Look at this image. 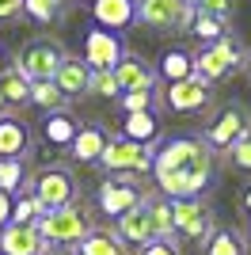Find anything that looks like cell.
<instances>
[{"mask_svg": "<svg viewBox=\"0 0 251 255\" xmlns=\"http://www.w3.org/2000/svg\"><path fill=\"white\" fill-rule=\"evenodd\" d=\"M141 255H183V248L175 244V240H152V244L137 248Z\"/></svg>", "mask_w": 251, "mask_h": 255, "instance_id": "36", "label": "cell"}, {"mask_svg": "<svg viewBox=\"0 0 251 255\" xmlns=\"http://www.w3.org/2000/svg\"><path fill=\"white\" fill-rule=\"evenodd\" d=\"M42 255H76V252H73V248H50V244H46Z\"/></svg>", "mask_w": 251, "mask_h": 255, "instance_id": "39", "label": "cell"}, {"mask_svg": "<svg viewBox=\"0 0 251 255\" xmlns=\"http://www.w3.org/2000/svg\"><path fill=\"white\" fill-rule=\"evenodd\" d=\"M27 92H31V80L15 65H4L0 69V115H15L27 103Z\"/></svg>", "mask_w": 251, "mask_h": 255, "instance_id": "21", "label": "cell"}, {"mask_svg": "<svg viewBox=\"0 0 251 255\" xmlns=\"http://www.w3.org/2000/svg\"><path fill=\"white\" fill-rule=\"evenodd\" d=\"M198 255H248V236L236 225H217Z\"/></svg>", "mask_w": 251, "mask_h": 255, "instance_id": "23", "label": "cell"}, {"mask_svg": "<svg viewBox=\"0 0 251 255\" xmlns=\"http://www.w3.org/2000/svg\"><path fill=\"white\" fill-rule=\"evenodd\" d=\"M213 171H217V156L206 149V141L198 133H179V137H167L156 145L152 152V179L164 198H202L213 183Z\"/></svg>", "mask_w": 251, "mask_h": 255, "instance_id": "1", "label": "cell"}, {"mask_svg": "<svg viewBox=\"0 0 251 255\" xmlns=\"http://www.w3.org/2000/svg\"><path fill=\"white\" fill-rule=\"evenodd\" d=\"M187 31L194 34L202 46H206V42H217V38H225V34H229V23L217 19V15H206V11H194V19H190Z\"/></svg>", "mask_w": 251, "mask_h": 255, "instance_id": "28", "label": "cell"}, {"mask_svg": "<svg viewBox=\"0 0 251 255\" xmlns=\"http://www.w3.org/2000/svg\"><path fill=\"white\" fill-rule=\"evenodd\" d=\"M0 69H4V53H0Z\"/></svg>", "mask_w": 251, "mask_h": 255, "instance_id": "42", "label": "cell"}, {"mask_svg": "<svg viewBox=\"0 0 251 255\" xmlns=\"http://www.w3.org/2000/svg\"><path fill=\"white\" fill-rule=\"evenodd\" d=\"M27 103H34V107H42L46 115L50 111H65L69 107V99L57 92V84L53 80H31V92H27Z\"/></svg>", "mask_w": 251, "mask_h": 255, "instance_id": "27", "label": "cell"}, {"mask_svg": "<svg viewBox=\"0 0 251 255\" xmlns=\"http://www.w3.org/2000/svg\"><path fill=\"white\" fill-rule=\"evenodd\" d=\"M88 80H92V69L84 65V57L65 53V61L57 65V73H53L57 92H61L65 99H80V96H88Z\"/></svg>", "mask_w": 251, "mask_h": 255, "instance_id": "17", "label": "cell"}, {"mask_svg": "<svg viewBox=\"0 0 251 255\" xmlns=\"http://www.w3.org/2000/svg\"><path fill=\"white\" fill-rule=\"evenodd\" d=\"M156 76H164L167 84L194 76V53L183 50V46H171V50H164V53H160V65H156Z\"/></svg>", "mask_w": 251, "mask_h": 255, "instance_id": "25", "label": "cell"}, {"mask_svg": "<svg viewBox=\"0 0 251 255\" xmlns=\"http://www.w3.org/2000/svg\"><path fill=\"white\" fill-rule=\"evenodd\" d=\"M42 217V206H38V198H34L31 191H19L15 198H11V217H8V225H34Z\"/></svg>", "mask_w": 251, "mask_h": 255, "instance_id": "29", "label": "cell"}, {"mask_svg": "<svg viewBox=\"0 0 251 255\" xmlns=\"http://www.w3.org/2000/svg\"><path fill=\"white\" fill-rule=\"evenodd\" d=\"M34 229L42 233V240L50 248H76L95 225H92V213H88L84 202H69L61 210H46L34 221Z\"/></svg>", "mask_w": 251, "mask_h": 255, "instance_id": "2", "label": "cell"}, {"mask_svg": "<svg viewBox=\"0 0 251 255\" xmlns=\"http://www.w3.org/2000/svg\"><path fill=\"white\" fill-rule=\"evenodd\" d=\"M152 152L156 149H145V145H133L126 137H107L103 152H99V168L115 179H145L152 171Z\"/></svg>", "mask_w": 251, "mask_h": 255, "instance_id": "5", "label": "cell"}, {"mask_svg": "<svg viewBox=\"0 0 251 255\" xmlns=\"http://www.w3.org/2000/svg\"><path fill=\"white\" fill-rule=\"evenodd\" d=\"M88 4H92V0H88Z\"/></svg>", "mask_w": 251, "mask_h": 255, "instance_id": "43", "label": "cell"}, {"mask_svg": "<svg viewBox=\"0 0 251 255\" xmlns=\"http://www.w3.org/2000/svg\"><path fill=\"white\" fill-rule=\"evenodd\" d=\"M27 191L38 198L42 213L46 210H61V206L76 202L80 198V187H76V175L65 164H46L34 175H27Z\"/></svg>", "mask_w": 251, "mask_h": 255, "instance_id": "6", "label": "cell"}, {"mask_svg": "<svg viewBox=\"0 0 251 255\" xmlns=\"http://www.w3.org/2000/svg\"><path fill=\"white\" fill-rule=\"evenodd\" d=\"M122 115H137V111H156V92H122L118 96Z\"/></svg>", "mask_w": 251, "mask_h": 255, "instance_id": "33", "label": "cell"}, {"mask_svg": "<svg viewBox=\"0 0 251 255\" xmlns=\"http://www.w3.org/2000/svg\"><path fill=\"white\" fill-rule=\"evenodd\" d=\"M248 129H251V111L244 103H225V107H217V111L209 115V122L202 126L198 137L206 141V149L217 156V152H229Z\"/></svg>", "mask_w": 251, "mask_h": 255, "instance_id": "7", "label": "cell"}, {"mask_svg": "<svg viewBox=\"0 0 251 255\" xmlns=\"http://www.w3.org/2000/svg\"><path fill=\"white\" fill-rule=\"evenodd\" d=\"M23 15V0H0V23H11Z\"/></svg>", "mask_w": 251, "mask_h": 255, "instance_id": "37", "label": "cell"}, {"mask_svg": "<svg viewBox=\"0 0 251 255\" xmlns=\"http://www.w3.org/2000/svg\"><path fill=\"white\" fill-rule=\"evenodd\" d=\"M141 198H145V187L137 179H115V175H107L99 183V191H95V210L103 213V217H111V221H118L122 213L137 210Z\"/></svg>", "mask_w": 251, "mask_h": 255, "instance_id": "9", "label": "cell"}, {"mask_svg": "<svg viewBox=\"0 0 251 255\" xmlns=\"http://www.w3.org/2000/svg\"><path fill=\"white\" fill-rule=\"evenodd\" d=\"M65 46L50 34H38V38H27L15 53V69H19L27 80H53L57 65L65 61Z\"/></svg>", "mask_w": 251, "mask_h": 255, "instance_id": "8", "label": "cell"}, {"mask_svg": "<svg viewBox=\"0 0 251 255\" xmlns=\"http://www.w3.org/2000/svg\"><path fill=\"white\" fill-rule=\"evenodd\" d=\"M244 69H248V73H251V53H248V57H244Z\"/></svg>", "mask_w": 251, "mask_h": 255, "instance_id": "41", "label": "cell"}, {"mask_svg": "<svg viewBox=\"0 0 251 255\" xmlns=\"http://www.w3.org/2000/svg\"><path fill=\"white\" fill-rule=\"evenodd\" d=\"M244 213H248V217H251V187H248V191H244Z\"/></svg>", "mask_w": 251, "mask_h": 255, "instance_id": "40", "label": "cell"}, {"mask_svg": "<svg viewBox=\"0 0 251 255\" xmlns=\"http://www.w3.org/2000/svg\"><path fill=\"white\" fill-rule=\"evenodd\" d=\"M88 96L118 99L122 92H118V84H115V73H92V80H88Z\"/></svg>", "mask_w": 251, "mask_h": 255, "instance_id": "34", "label": "cell"}, {"mask_svg": "<svg viewBox=\"0 0 251 255\" xmlns=\"http://www.w3.org/2000/svg\"><path fill=\"white\" fill-rule=\"evenodd\" d=\"M164 107L171 115H194V111H206L209 107V84L198 76H187V80H175L167 84L164 92Z\"/></svg>", "mask_w": 251, "mask_h": 255, "instance_id": "14", "label": "cell"}, {"mask_svg": "<svg viewBox=\"0 0 251 255\" xmlns=\"http://www.w3.org/2000/svg\"><path fill=\"white\" fill-rule=\"evenodd\" d=\"M225 160H229L232 171H240V175H251V129L244 133L236 145H232L229 152H225Z\"/></svg>", "mask_w": 251, "mask_h": 255, "instance_id": "32", "label": "cell"}, {"mask_svg": "<svg viewBox=\"0 0 251 255\" xmlns=\"http://www.w3.org/2000/svg\"><path fill=\"white\" fill-rule=\"evenodd\" d=\"M0 191L15 198L19 191H27V168L19 160H0Z\"/></svg>", "mask_w": 251, "mask_h": 255, "instance_id": "30", "label": "cell"}, {"mask_svg": "<svg viewBox=\"0 0 251 255\" xmlns=\"http://www.w3.org/2000/svg\"><path fill=\"white\" fill-rule=\"evenodd\" d=\"M103 145H107V129L99 126V122H84V126L76 129L73 145H69V156H73L76 164H99Z\"/></svg>", "mask_w": 251, "mask_h": 255, "instance_id": "20", "label": "cell"}, {"mask_svg": "<svg viewBox=\"0 0 251 255\" xmlns=\"http://www.w3.org/2000/svg\"><path fill=\"white\" fill-rule=\"evenodd\" d=\"M217 225L221 221L213 217V210H209L202 198H175V202H171V240H175V244L202 248Z\"/></svg>", "mask_w": 251, "mask_h": 255, "instance_id": "4", "label": "cell"}, {"mask_svg": "<svg viewBox=\"0 0 251 255\" xmlns=\"http://www.w3.org/2000/svg\"><path fill=\"white\" fill-rule=\"evenodd\" d=\"M122 53H126L122 34L103 31V27H92V31L84 34V65H88L92 73H111Z\"/></svg>", "mask_w": 251, "mask_h": 255, "instance_id": "11", "label": "cell"}, {"mask_svg": "<svg viewBox=\"0 0 251 255\" xmlns=\"http://www.w3.org/2000/svg\"><path fill=\"white\" fill-rule=\"evenodd\" d=\"M111 73H115L118 92H156V84H160L156 65H148L141 53H129V50L118 57V65Z\"/></svg>", "mask_w": 251, "mask_h": 255, "instance_id": "13", "label": "cell"}, {"mask_svg": "<svg viewBox=\"0 0 251 255\" xmlns=\"http://www.w3.org/2000/svg\"><path fill=\"white\" fill-rule=\"evenodd\" d=\"M115 233H118V240H122L126 248H145V244H152V240H160L156 229H152V217H148V210H145V198H141L137 210H129V213L118 217Z\"/></svg>", "mask_w": 251, "mask_h": 255, "instance_id": "15", "label": "cell"}, {"mask_svg": "<svg viewBox=\"0 0 251 255\" xmlns=\"http://www.w3.org/2000/svg\"><path fill=\"white\" fill-rule=\"evenodd\" d=\"M92 19L103 31L122 34L126 27L137 23V0H92Z\"/></svg>", "mask_w": 251, "mask_h": 255, "instance_id": "16", "label": "cell"}, {"mask_svg": "<svg viewBox=\"0 0 251 255\" xmlns=\"http://www.w3.org/2000/svg\"><path fill=\"white\" fill-rule=\"evenodd\" d=\"M194 11H206V15H217V19L229 23L232 11H236V0H198V8Z\"/></svg>", "mask_w": 251, "mask_h": 255, "instance_id": "35", "label": "cell"}, {"mask_svg": "<svg viewBox=\"0 0 251 255\" xmlns=\"http://www.w3.org/2000/svg\"><path fill=\"white\" fill-rule=\"evenodd\" d=\"M145 210L152 217L156 236L160 240H171V198H164L160 191H145Z\"/></svg>", "mask_w": 251, "mask_h": 255, "instance_id": "26", "label": "cell"}, {"mask_svg": "<svg viewBox=\"0 0 251 255\" xmlns=\"http://www.w3.org/2000/svg\"><path fill=\"white\" fill-rule=\"evenodd\" d=\"M244 57H248V50H244L232 34H225V38H217V42L198 46V53H194V76L206 80V84L213 88L217 80L240 73V69H244Z\"/></svg>", "mask_w": 251, "mask_h": 255, "instance_id": "3", "label": "cell"}, {"mask_svg": "<svg viewBox=\"0 0 251 255\" xmlns=\"http://www.w3.org/2000/svg\"><path fill=\"white\" fill-rule=\"evenodd\" d=\"M8 217H11V198H8L4 191H0V229L8 225Z\"/></svg>", "mask_w": 251, "mask_h": 255, "instance_id": "38", "label": "cell"}, {"mask_svg": "<svg viewBox=\"0 0 251 255\" xmlns=\"http://www.w3.org/2000/svg\"><path fill=\"white\" fill-rule=\"evenodd\" d=\"M194 19V8L183 0H137V23L152 31H187Z\"/></svg>", "mask_w": 251, "mask_h": 255, "instance_id": "10", "label": "cell"}, {"mask_svg": "<svg viewBox=\"0 0 251 255\" xmlns=\"http://www.w3.org/2000/svg\"><path fill=\"white\" fill-rule=\"evenodd\" d=\"M76 129H80V122H76V115L65 107V111H50V115L42 118V141L46 145H53V149H69L76 137Z\"/></svg>", "mask_w": 251, "mask_h": 255, "instance_id": "22", "label": "cell"}, {"mask_svg": "<svg viewBox=\"0 0 251 255\" xmlns=\"http://www.w3.org/2000/svg\"><path fill=\"white\" fill-rule=\"evenodd\" d=\"M34 152V126L23 115H0V160H27Z\"/></svg>", "mask_w": 251, "mask_h": 255, "instance_id": "12", "label": "cell"}, {"mask_svg": "<svg viewBox=\"0 0 251 255\" xmlns=\"http://www.w3.org/2000/svg\"><path fill=\"white\" fill-rule=\"evenodd\" d=\"M129 255H133V252H129Z\"/></svg>", "mask_w": 251, "mask_h": 255, "instance_id": "44", "label": "cell"}, {"mask_svg": "<svg viewBox=\"0 0 251 255\" xmlns=\"http://www.w3.org/2000/svg\"><path fill=\"white\" fill-rule=\"evenodd\" d=\"M73 252H76V255H129V248L118 240L115 229H103V225H95V229L84 236V240L73 248Z\"/></svg>", "mask_w": 251, "mask_h": 255, "instance_id": "24", "label": "cell"}, {"mask_svg": "<svg viewBox=\"0 0 251 255\" xmlns=\"http://www.w3.org/2000/svg\"><path fill=\"white\" fill-rule=\"evenodd\" d=\"M23 15H31L34 23H61L65 0H23Z\"/></svg>", "mask_w": 251, "mask_h": 255, "instance_id": "31", "label": "cell"}, {"mask_svg": "<svg viewBox=\"0 0 251 255\" xmlns=\"http://www.w3.org/2000/svg\"><path fill=\"white\" fill-rule=\"evenodd\" d=\"M118 137L133 141V145H145V149H156L160 137H164L160 115H156V111H137V115H126V118H122V133H118Z\"/></svg>", "mask_w": 251, "mask_h": 255, "instance_id": "18", "label": "cell"}, {"mask_svg": "<svg viewBox=\"0 0 251 255\" xmlns=\"http://www.w3.org/2000/svg\"><path fill=\"white\" fill-rule=\"evenodd\" d=\"M46 240L34 225H4L0 229V255H42Z\"/></svg>", "mask_w": 251, "mask_h": 255, "instance_id": "19", "label": "cell"}]
</instances>
